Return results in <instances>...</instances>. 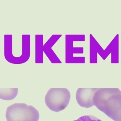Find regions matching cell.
Listing matches in <instances>:
<instances>
[{"instance_id": "cell-4", "label": "cell", "mask_w": 121, "mask_h": 121, "mask_svg": "<svg viewBox=\"0 0 121 121\" xmlns=\"http://www.w3.org/2000/svg\"><path fill=\"white\" fill-rule=\"evenodd\" d=\"M7 121H38L39 112L32 106L15 103L8 107L5 114Z\"/></svg>"}, {"instance_id": "cell-7", "label": "cell", "mask_w": 121, "mask_h": 121, "mask_svg": "<svg viewBox=\"0 0 121 121\" xmlns=\"http://www.w3.org/2000/svg\"><path fill=\"white\" fill-rule=\"evenodd\" d=\"M97 88H79L76 92L78 104L83 108H89L94 106L93 97Z\"/></svg>"}, {"instance_id": "cell-9", "label": "cell", "mask_w": 121, "mask_h": 121, "mask_svg": "<svg viewBox=\"0 0 121 121\" xmlns=\"http://www.w3.org/2000/svg\"><path fill=\"white\" fill-rule=\"evenodd\" d=\"M73 121H102L100 119L92 115H86L80 117Z\"/></svg>"}, {"instance_id": "cell-2", "label": "cell", "mask_w": 121, "mask_h": 121, "mask_svg": "<svg viewBox=\"0 0 121 121\" xmlns=\"http://www.w3.org/2000/svg\"><path fill=\"white\" fill-rule=\"evenodd\" d=\"M119 36L117 34L105 50L104 49L94 36L90 35V64H97V53L105 60L111 53L112 64L119 63Z\"/></svg>"}, {"instance_id": "cell-5", "label": "cell", "mask_w": 121, "mask_h": 121, "mask_svg": "<svg viewBox=\"0 0 121 121\" xmlns=\"http://www.w3.org/2000/svg\"><path fill=\"white\" fill-rule=\"evenodd\" d=\"M70 94L66 88H51L45 98L46 106L51 111L59 112L64 110L68 106Z\"/></svg>"}, {"instance_id": "cell-3", "label": "cell", "mask_w": 121, "mask_h": 121, "mask_svg": "<svg viewBox=\"0 0 121 121\" xmlns=\"http://www.w3.org/2000/svg\"><path fill=\"white\" fill-rule=\"evenodd\" d=\"M62 36L61 34H54L43 45L44 36L42 34L35 35V63L43 64V52L52 64H61L62 62L56 55L52 47Z\"/></svg>"}, {"instance_id": "cell-8", "label": "cell", "mask_w": 121, "mask_h": 121, "mask_svg": "<svg viewBox=\"0 0 121 121\" xmlns=\"http://www.w3.org/2000/svg\"><path fill=\"white\" fill-rule=\"evenodd\" d=\"M18 88H0V99L10 101L16 98L18 93Z\"/></svg>"}, {"instance_id": "cell-6", "label": "cell", "mask_w": 121, "mask_h": 121, "mask_svg": "<svg viewBox=\"0 0 121 121\" xmlns=\"http://www.w3.org/2000/svg\"><path fill=\"white\" fill-rule=\"evenodd\" d=\"M85 35H70L65 36V63L66 64H84V57H74V54H83V47H74V42L85 41Z\"/></svg>"}, {"instance_id": "cell-1", "label": "cell", "mask_w": 121, "mask_h": 121, "mask_svg": "<svg viewBox=\"0 0 121 121\" xmlns=\"http://www.w3.org/2000/svg\"><path fill=\"white\" fill-rule=\"evenodd\" d=\"M93 103L99 110L114 121H121V91L118 88H100Z\"/></svg>"}]
</instances>
